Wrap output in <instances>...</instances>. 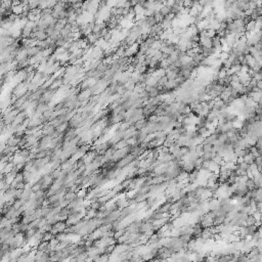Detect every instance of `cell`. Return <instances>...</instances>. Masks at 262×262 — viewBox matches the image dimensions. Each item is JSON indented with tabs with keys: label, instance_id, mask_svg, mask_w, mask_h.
Returning <instances> with one entry per match:
<instances>
[{
	"label": "cell",
	"instance_id": "2",
	"mask_svg": "<svg viewBox=\"0 0 262 262\" xmlns=\"http://www.w3.org/2000/svg\"><path fill=\"white\" fill-rule=\"evenodd\" d=\"M199 4L203 8H207V7H213V0H198Z\"/></svg>",
	"mask_w": 262,
	"mask_h": 262
},
{
	"label": "cell",
	"instance_id": "5",
	"mask_svg": "<svg viewBox=\"0 0 262 262\" xmlns=\"http://www.w3.org/2000/svg\"><path fill=\"white\" fill-rule=\"evenodd\" d=\"M129 1L131 2V4H132V6L133 5H135V4H137L139 2V0H129Z\"/></svg>",
	"mask_w": 262,
	"mask_h": 262
},
{
	"label": "cell",
	"instance_id": "4",
	"mask_svg": "<svg viewBox=\"0 0 262 262\" xmlns=\"http://www.w3.org/2000/svg\"><path fill=\"white\" fill-rule=\"evenodd\" d=\"M164 4H166V5H168L169 7H171L172 5H174L175 4V0H166Z\"/></svg>",
	"mask_w": 262,
	"mask_h": 262
},
{
	"label": "cell",
	"instance_id": "3",
	"mask_svg": "<svg viewBox=\"0 0 262 262\" xmlns=\"http://www.w3.org/2000/svg\"><path fill=\"white\" fill-rule=\"evenodd\" d=\"M27 6L30 8V11H35L38 9V0H29Z\"/></svg>",
	"mask_w": 262,
	"mask_h": 262
},
{
	"label": "cell",
	"instance_id": "6",
	"mask_svg": "<svg viewBox=\"0 0 262 262\" xmlns=\"http://www.w3.org/2000/svg\"><path fill=\"white\" fill-rule=\"evenodd\" d=\"M250 1H251V2H256L257 0H250Z\"/></svg>",
	"mask_w": 262,
	"mask_h": 262
},
{
	"label": "cell",
	"instance_id": "1",
	"mask_svg": "<svg viewBox=\"0 0 262 262\" xmlns=\"http://www.w3.org/2000/svg\"><path fill=\"white\" fill-rule=\"evenodd\" d=\"M159 12L162 14V17H166L169 14H171V7H169L166 4H163L161 6V8L159 9Z\"/></svg>",
	"mask_w": 262,
	"mask_h": 262
}]
</instances>
